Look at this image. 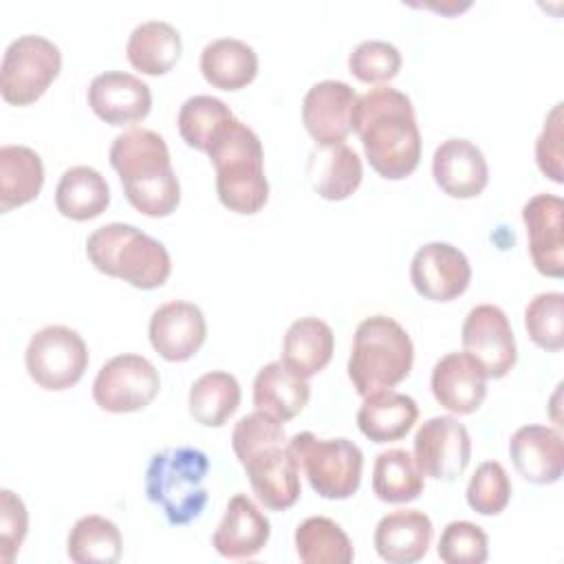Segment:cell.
Listing matches in <instances>:
<instances>
[{
	"label": "cell",
	"mask_w": 564,
	"mask_h": 564,
	"mask_svg": "<svg viewBox=\"0 0 564 564\" xmlns=\"http://www.w3.org/2000/svg\"><path fill=\"white\" fill-rule=\"evenodd\" d=\"M352 130L359 134L372 170L390 181L410 176L421 159V132L405 93L377 86L357 97Z\"/></svg>",
	"instance_id": "6da1fadb"
},
{
	"label": "cell",
	"mask_w": 564,
	"mask_h": 564,
	"mask_svg": "<svg viewBox=\"0 0 564 564\" xmlns=\"http://www.w3.org/2000/svg\"><path fill=\"white\" fill-rule=\"evenodd\" d=\"M110 165L119 174L126 198L134 209L150 218H163L176 209L181 185L161 134L148 128H132L115 137Z\"/></svg>",
	"instance_id": "7a4b0ae2"
},
{
	"label": "cell",
	"mask_w": 564,
	"mask_h": 564,
	"mask_svg": "<svg viewBox=\"0 0 564 564\" xmlns=\"http://www.w3.org/2000/svg\"><path fill=\"white\" fill-rule=\"evenodd\" d=\"M216 170V192L220 203L236 214H256L269 198L264 176V152L258 134L231 119L216 134L207 150Z\"/></svg>",
	"instance_id": "3957f363"
},
{
	"label": "cell",
	"mask_w": 564,
	"mask_h": 564,
	"mask_svg": "<svg viewBox=\"0 0 564 564\" xmlns=\"http://www.w3.org/2000/svg\"><path fill=\"white\" fill-rule=\"evenodd\" d=\"M86 256L97 271L143 291L163 286L172 271L163 242L126 223H108L95 229L86 240Z\"/></svg>",
	"instance_id": "277c9868"
},
{
	"label": "cell",
	"mask_w": 564,
	"mask_h": 564,
	"mask_svg": "<svg viewBox=\"0 0 564 564\" xmlns=\"http://www.w3.org/2000/svg\"><path fill=\"white\" fill-rule=\"evenodd\" d=\"M414 361V346L408 330L388 315H370L359 322L350 359L348 377L357 394L368 397L401 383Z\"/></svg>",
	"instance_id": "5b68a950"
},
{
	"label": "cell",
	"mask_w": 564,
	"mask_h": 564,
	"mask_svg": "<svg viewBox=\"0 0 564 564\" xmlns=\"http://www.w3.org/2000/svg\"><path fill=\"white\" fill-rule=\"evenodd\" d=\"M209 458L198 447H165L152 454L145 469V496L161 507L174 527L196 520L207 505L205 478Z\"/></svg>",
	"instance_id": "8992f818"
},
{
	"label": "cell",
	"mask_w": 564,
	"mask_h": 564,
	"mask_svg": "<svg viewBox=\"0 0 564 564\" xmlns=\"http://www.w3.org/2000/svg\"><path fill=\"white\" fill-rule=\"evenodd\" d=\"M286 445L317 496L344 500L359 489L364 454L352 441L317 438L313 432H300Z\"/></svg>",
	"instance_id": "52a82bcc"
},
{
	"label": "cell",
	"mask_w": 564,
	"mask_h": 564,
	"mask_svg": "<svg viewBox=\"0 0 564 564\" xmlns=\"http://www.w3.org/2000/svg\"><path fill=\"white\" fill-rule=\"evenodd\" d=\"M62 53L51 40L26 33L15 37L0 66V93L7 104L29 106L40 99L59 75Z\"/></svg>",
	"instance_id": "ba28073f"
},
{
	"label": "cell",
	"mask_w": 564,
	"mask_h": 564,
	"mask_svg": "<svg viewBox=\"0 0 564 564\" xmlns=\"http://www.w3.org/2000/svg\"><path fill=\"white\" fill-rule=\"evenodd\" d=\"M24 364L29 377L40 388L66 390L84 377L88 368V348L77 330L51 324L29 339Z\"/></svg>",
	"instance_id": "9c48e42d"
},
{
	"label": "cell",
	"mask_w": 564,
	"mask_h": 564,
	"mask_svg": "<svg viewBox=\"0 0 564 564\" xmlns=\"http://www.w3.org/2000/svg\"><path fill=\"white\" fill-rule=\"evenodd\" d=\"M161 377L154 364L141 355L123 352L101 366L93 381L95 403L115 414L137 412L159 394Z\"/></svg>",
	"instance_id": "30bf717a"
},
{
	"label": "cell",
	"mask_w": 564,
	"mask_h": 564,
	"mask_svg": "<svg viewBox=\"0 0 564 564\" xmlns=\"http://www.w3.org/2000/svg\"><path fill=\"white\" fill-rule=\"evenodd\" d=\"M471 458L467 427L454 416H432L414 434V460L423 476L434 480H456Z\"/></svg>",
	"instance_id": "8fae6325"
},
{
	"label": "cell",
	"mask_w": 564,
	"mask_h": 564,
	"mask_svg": "<svg viewBox=\"0 0 564 564\" xmlns=\"http://www.w3.org/2000/svg\"><path fill=\"white\" fill-rule=\"evenodd\" d=\"M463 348L474 357L487 377H505L518 359L516 337L509 317L494 304L474 306L463 322Z\"/></svg>",
	"instance_id": "7c38bea8"
},
{
	"label": "cell",
	"mask_w": 564,
	"mask_h": 564,
	"mask_svg": "<svg viewBox=\"0 0 564 564\" xmlns=\"http://www.w3.org/2000/svg\"><path fill=\"white\" fill-rule=\"evenodd\" d=\"M410 280L425 300L452 302L467 291L471 267L458 247L449 242H427L410 262Z\"/></svg>",
	"instance_id": "4fadbf2b"
},
{
	"label": "cell",
	"mask_w": 564,
	"mask_h": 564,
	"mask_svg": "<svg viewBox=\"0 0 564 564\" xmlns=\"http://www.w3.org/2000/svg\"><path fill=\"white\" fill-rule=\"evenodd\" d=\"M258 500L271 511L293 507L302 494L300 467L286 443L264 445L240 460Z\"/></svg>",
	"instance_id": "5bb4252c"
},
{
	"label": "cell",
	"mask_w": 564,
	"mask_h": 564,
	"mask_svg": "<svg viewBox=\"0 0 564 564\" xmlns=\"http://www.w3.org/2000/svg\"><path fill=\"white\" fill-rule=\"evenodd\" d=\"M357 95L339 79H324L308 88L302 101V121L317 145L344 143L352 130Z\"/></svg>",
	"instance_id": "9a60e30c"
},
{
	"label": "cell",
	"mask_w": 564,
	"mask_h": 564,
	"mask_svg": "<svg viewBox=\"0 0 564 564\" xmlns=\"http://www.w3.org/2000/svg\"><path fill=\"white\" fill-rule=\"evenodd\" d=\"M150 344L167 361H187L207 337L203 311L185 300L161 304L150 317Z\"/></svg>",
	"instance_id": "2e32d148"
},
{
	"label": "cell",
	"mask_w": 564,
	"mask_h": 564,
	"mask_svg": "<svg viewBox=\"0 0 564 564\" xmlns=\"http://www.w3.org/2000/svg\"><path fill=\"white\" fill-rule=\"evenodd\" d=\"M86 99L93 112L110 126L137 123L152 108L150 86L123 70H106L93 77Z\"/></svg>",
	"instance_id": "e0dca14e"
},
{
	"label": "cell",
	"mask_w": 564,
	"mask_h": 564,
	"mask_svg": "<svg viewBox=\"0 0 564 564\" xmlns=\"http://www.w3.org/2000/svg\"><path fill=\"white\" fill-rule=\"evenodd\" d=\"M562 212L564 203L555 194H535L522 207L531 260L535 269L549 278L564 275Z\"/></svg>",
	"instance_id": "ac0fdd59"
},
{
	"label": "cell",
	"mask_w": 564,
	"mask_h": 564,
	"mask_svg": "<svg viewBox=\"0 0 564 564\" xmlns=\"http://www.w3.org/2000/svg\"><path fill=\"white\" fill-rule=\"evenodd\" d=\"M487 372L467 352H447L432 368V394L454 414L476 412L487 394Z\"/></svg>",
	"instance_id": "d6986e66"
},
{
	"label": "cell",
	"mask_w": 564,
	"mask_h": 564,
	"mask_svg": "<svg viewBox=\"0 0 564 564\" xmlns=\"http://www.w3.org/2000/svg\"><path fill=\"white\" fill-rule=\"evenodd\" d=\"M436 185L452 198H474L489 181V167L482 150L469 139H447L432 156Z\"/></svg>",
	"instance_id": "ffe728a7"
},
{
	"label": "cell",
	"mask_w": 564,
	"mask_h": 564,
	"mask_svg": "<svg viewBox=\"0 0 564 564\" xmlns=\"http://www.w3.org/2000/svg\"><path fill=\"white\" fill-rule=\"evenodd\" d=\"M271 524L256 502L236 494L229 498L225 516L212 535V546L229 560H249L258 555L269 542Z\"/></svg>",
	"instance_id": "44dd1931"
},
{
	"label": "cell",
	"mask_w": 564,
	"mask_h": 564,
	"mask_svg": "<svg viewBox=\"0 0 564 564\" xmlns=\"http://www.w3.org/2000/svg\"><path fill=\"white\" fill-rule=\"evenodd\" d=\"M509 454L518 474L533 485H551L562 478V434L549 425H522L509 441Z\"/></svg>",
	"instance_id": "7402d4cb"
},
{
	"label": "cell",
	"mask_w": 564,
	"mask_h": 564,
	"mask_svg": "<svg viewBox=\"0 0 564 564\" xmlns=\"http://www.w3.org/2000/svg\"><path fill=\"white\" fill-rule=\"evenodd\" d=\"M432 520L419 509H397L375 527V549L390 564L419 562L432 542Z\"/></svg>",
	"instance_id": "603a6c76"
},
{
	"label": "cell",
	"mask_w": 564,
	"mask_h": 564,
	"mask_svg": "<svg viewBox=\"0 0 564 564\" xmlns=\"http://www.w3.org/2000/svg\"><path fill=\"white\" fill-rule=\"evenodd\" d=\"M419 419V405L412 397L394 390H379L364 397L357 412V425L372 443H392L403 438Z\"/></svg>",
	"instance_id": "cb8c5ba5"
},
{
	"label": "cell",
	"mask_w": 564,
	"mask_h": 564,
	"mask_svg": "<svg viewBox=\"0 0 564 564\" xmlns=\"http://www.w3.org/2000/svg\"><path fill=\"white\" fill-rule=\"evenodd\" d=\"M311 386L282 361L262 366L253 379V405L280 423L295 419L308 403Z\"/></svg>",
	"instance_id": "d4e9b609"
},
{
	"label": "cell",
	"mask_w": 564,
	"mask_h": 564,
	"mask_svg": "<svg viewBox=\"0 0 564 564\" xmlns=\"http://www.w3.org/2000/svg\"><path fill=\"white\" fill-rule=\"evenodd\" d=\"M306 172L313 189L326 200L348 198L364 176L359 154L346 143L317 145L308 156Z\"/></svg>",
	"instance_id": "484cf974"
},
{
	"label": "cell",
	"mask_w": 564,
	"mask_h": 564,
	"mask_svg": "<svg viewBox=\"0 0 564 564\" xmlns=\"http://www.w3.org/2000/svg\"><path fill=\"white\" fill-rule=\"evenodd\" d=\"M335 350V335L319 317L295 319L282 341V364L302 379L326 368Z\"/></svg>",
	"instance_id": "4316f807"
},
{
	"label": "cell",
	"mask_w": 564,
	"mask_h": 564,
	"mask_svg": "<svg viewBox=\"0 0 564 564\" xmlns=\"http://www.w3.org/2000/svg\"><path fill=\"white\" fill-rule=\"evenodd\" d=\"M200 73L220 90H240L258 75V55L242 40L216 37L200 53Z\"/></svg>",
	"instance_id": "83f0119b"
},
{
	"label": "cell",
	"mask_w": 564,
	"mask_h": 564,
	"mask_svg": "<svg viewBox=\"0 0 564 564\" xmlns=\"http://www.w3.org/2000/svg\"><path fill=\"white\" fill-rule=\"evenodd\" d=\"M183 51L181 33L165 20H145L128 37L126 55L132 68L145 75H165Z\"/></svg>",
	"instance_id": "f1b7e54d"
},
{
	"label": "cell",
	"mask_w": 564,
	"mask_h": 564,
	"mask_svg": "<svg viewBox=\"0 0 564 564\" xmlns=\"http://www.w3.org/2000/svg\"><path fill=\"white\" fill-rule=\"evenodd\" d=\"M110 187L106 178L90 165L68 167L55 187V207L70 220H90L106 212Z\"/></svg>",
	"instance_id": "f546056e"
},
{
	"label": "cell",
	"mask_w": 564,
	"mask_h": 564,
	"mask_svg": "<svg viewBox=\"0 0 564 564\" xmlns=\"http://www.w3.org/2000/svg\"><path fill=\"white\" fill-rule=\"evenodd\" d=\"M44 183V165L35 150L26 145L0 148V212L31 203Z\"/></svg>",
	"instance_id": "4dcf8cb0"
},
{
	"label": "cell",
	"mask_w": 564,
	"mask_h": 564,
	"mask_svg": "<svg viewBox=\"0 0 564 564\" xmlns=\"http://www.w3.org/2000/svg\"><path fill=\"white\" fill-rule=\"evenodd\" d=\"M187 405L196 423L220 427L240 405V383L231 372L209 370L192 383Z\"/></svg>",
	"instance_id": "1f68e13d"
},
{
	"label": "cell",
	"mask_w": 564,
	"mask_h": 564,
	"mask_svg": "<svg viewBox=\"0 0 564 564\" xmlns=\"http://www.w3.org/2000/svg\"><path fill=\"white\" fill-rule=\"evenodd\" d=\"M425 487V476L408 449H386L377 454L372 467V491L379 500L401 505L416 500Z\"/></svg>",
	"instance_id": "d6a6232c"
},
{
	"label": "cell",
	"mask_w": 564,
	"mask_h": 564,
	"mask_svg": "<svg viewBox=\"0 0 564 564\" xmlns=\"http://www.w3.org/2000/svg\"><path fill=\"white\" fill-rule=\"evenodd\" d=\"M295 551L304 564H350L355 557L350 538L324 516H311L297 524Z\"/></svg>",
	"instance_id": "836d02e7"
},
{
	"label": "cell",
	"mask_w": 564,
	"mask_h": 564,
	"mask_svg": "<svg viewBox=\"0 0 564 564\" xmlns=\"http://www.w3.org/2000/svg\"><path fill=\"white\" fill-rule=\"evenodd\" d=\"M121 531L104 516L79 518L66 540L68 557L77 564H115L121 557Z\"/></svg>",
	"instance_id": "e575fe53"
},
{
	"label": "cell",
	"mask_w": 564,
	"mask_h": 564,
	"mask_svg": "<svg viewBox=\"0 0 564 564\" xmlns=\"http://www.w3.org/2000/svg\"><path fill=\"white\" fill-rule=\"evenodd\" d=\"M234 119L229 106L212 95L187 97L178 110V132L183 141L200 152H207L216 134Z\"/></svg>",
	"instance_id": "d590c367"
},
{
	"label": "cell",
	"mask_w": 564,
	"mask_h": 564,
	"mask_svg": "<svg viewBox=\"0 0 564 564\" xmlns=\"http://www.w3.org/2000/svg\"><path fill=\"white\" fill-rule=\"evenodd\" d=\"M524 328L531 341L544 350L564 346V295L560 291L538 293L524 308Z\"/></svg>",
	"instance_id": "8d00e7d4"
},
{
	"label": "cell",
	"mask_w": 564,
	"mask_h": 564,
	"mask_svg": "<svg viewBox=\"0 0 564 564\" xmlns=\"http://www.w3.org/2000/svg\"><path fill=\"white\" fill-rule=\"evenodd\" d=\"M467 505L480 516H498L511 498V480L498 460H485L476 467L467 485Z\"/></svg>",
	"instance_id": "74e56055"
},
{
	"label": "cell",
	"mask_w": 564,
	"mask_h": 564,
	"mask_svg": "<svg viewBox=\"0 0 564 564\" xmlns=\"http://www.w3.org/2000/svg\"><path fill=\"white\" fill-rule=\"evenodd\" d=\"M436 551L445 564H482L489 555V540L478 524L456 520L443 529Z\"/></svg>",
	"instance_id": "f35d334b"
},
{
	"label": "cell",
	"mask_w": 564,
	"mask_h": 564,
	"mask_svg": "<svg viewBox=\"0 0 564 564\" xmlns=\"http://www.w3.org/2000/svg\"><path fill=\"white\" fill-rule=\"evenodd\" d=\"M348 68L364 84H381L399 73L401 53L390 42L364 40L348 55Z\"/></svg>",
	"instance_id": "ab89813d"
},
{
	"label": "cell",
	"mask_w": 564,
	"mask_h": 564,
	"mask_svg": "<svg viewBox=\"0 0 564 564\" xmlns=\"http://www.w3.org/2000/svg\"><path fill=\"white\" fill-rule=\"evenodd\" d=\"M275 443H286L284 427L278 419H273L260 410L245 414L234 425L231 447H234L238 460H242L245 456H249L251 452H256L264 445H275Z\"/></svg>",
	"instance_id": "60d3db41"
},
{
	"label": "cell",
	"mask_w": 564,
	"mask_h": 564,
	"mask_svg": "<svg viewBox=\"0 0 564 564\" xmlns=\"http://www.w3.org/2000/svg\"><path fill=\"white\" fill-rule=\"evenodd\" d=\"M29 529V513L20 496L11 489L0 491V562L11 564Z\"/></svg>",
	"instance_id": "b9f144b4"
},
{
	"label": "cell",
	"mask_w": 564,
	"mask_h": 564,
	"mask_svg": "<svg viewBox=\"0 0 564 564\" xmlns=\"http://www.w3.org/2000/svg\"><path fill=\"white\" fill-rule=\"evenodd\" d=\"M535 161L544 176L562 183V104H555L544 119V128L535 141Z\"/></svg>",
	"instance_id": "7bdbcfd3"
}]
</instances>
